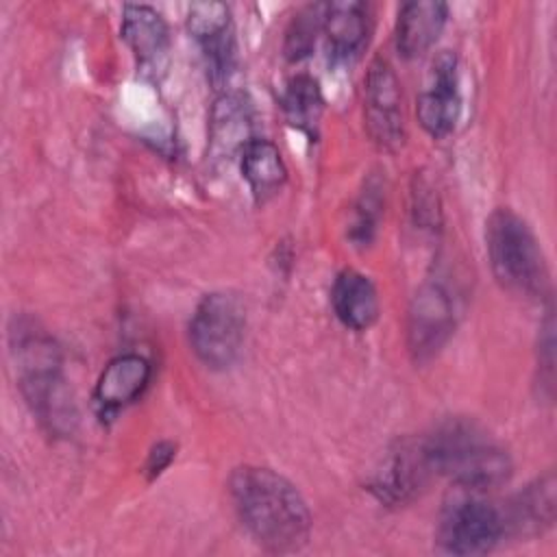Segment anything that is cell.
<instances>
[{"label":"cell","instance_id":"44dd1931","mask_svg":"<svg viewBox=\"0 0 557 557\" xmlns=\"http://www.w3.org/2000/svg\"><path fill=\"white\" fill-rule=\"evenodd\" d=\"M187 30L200 46L233 33L231 9L222 2H196L187 11Z\"/></svg>","mask_w":557,"mask_h":557},{"label":"cell","instance_id":"52a82bcc","mask_svg":"<svg viewBox=\"0 0 557 557\" xmlns=\"http://www.w3.org/2000/svg\"><path fill=\"white\" fill-rule=\"evenodd\" d=\"M363 120L370 139L383 150H398L405 141L403 94L394 67L374 59L363 81Z\"/></svg>","mask_w":557,"mask_h":557},{"label":"cell","instance_id":"8992f818","mask_svg":"<svg viewBox=\"0 0 557 557\" xmlns=\"http://www.w3.org/2000/svg\"><path fill=\"white\" fill-rule=\"evenodd\" d=\"M466 492L446 503L437 527V544L450 555H483L507 533V520L496 505L474 490Z\"/></svg>","mask_w":557,"mask_h":557},{"label":"cell","instance_id":"7c38bea8","mask_svg":"<svg viewBox=\"0 0 557 557\" xmlns=\"http://www.w3.org/2000/svg\"><path fill=\"white\" fill-rule=\"evenodd\" d=\"M150 381V363L135 352L113 357L98 376L94 400L102 413H113L133 403Z\"/></svg>","mask_w":557,"mask_h":557},{"label":"cell","instance_id":"5b68a950","mask_svg":"<svg viewBox=\"0 0 557 557\" xmlns=\"http://www.w3.org/2000/svg\"><path fill=\"white\" fill-rule=\"evenodd\" d=\"M246 313L237 296L226 292L207 294L189 322V342L196 357L211 370L231 368L244 344Z\"/></svg>","mask_w":557,"mask_h":557},{"label":"cell","instance_id":"e0dca14e","mask_svg":"<svg viewBox=\"0 0 557 557\" xmlns=\"http://www.w3.org/2000/svg\"><path fill=\"white\" fill-rule=\"evenodd\" d=\"M555 474L546 472L529 483L511 503L507 520V529H516L520 533H542L555 522Z\"/></svg>","mask_w":557,"mask_h":557},{"label":"cell","instance_id":"3957f363","mask_svg":"<svg viewBox=\"0 0 557 557\" xmlns=\"http://www.w3.org/2000/svg\"><path fill=\"white\" fill-rule=\"evenodd\" d=\"M13 355L20 370V387L33 413L50 433H70L76 424V405L61 374V357L54 342L33 324H17Z\"/></svg>","mask_w":557,"mask_h":557},{"label":"cell","instance_id":"ffe728a7","mask_svg":"<svg viewBox=\"0 0 557 557\" xmlns=\"http://www.w3.org/2000/svg\"><path fill=\"white\" fill-rule=\"evenodd\" d=\"M324 22V4L302 7L285 30V57L289 61H300L307 57L315 44V33L322 30Z\"/></svg>","mask_w":557,"mask_h":557},{"label":"cell","instance_id":"9a60e30c","mask_svg":"<svg viewBox=\"0 0 557 557\" xmlns=\"http://www.w3.org/2000/svg\"><path fill=\"white\" fill-rule=\"evenodd\" d=\"M331 302L337 320L352 331L370 329L381 311L374 283L357 270H344L337 274L331 289Z\"/></svg>","mask_w":557,"mask_h":557},{"label":"cell","instance_id":"9c48e42d","mask_svg":"<svg viewBox=\"0 0 557 557\" xmlns=\"http://www.w3.org/2000/svg\"><path fill=\"white\" fill-rule=\"evenodd\" d=\"M433 474L424 437L403 440L381 459L370 490L385 505H405L420 494Z\"/></svg>","mask_w":557,"mask_h":557},{"label":"cell","instance_id":"277c9868","mask_svg":"<svg viewBox=\"0 0 557 557\" xmlns=\"http://www.w3.org/2000/svg\"><path fill=\"white\" fill-rule=\"evenodd\" d=\"M485 246L496 281L520 296H544L548 270L531 226L511 209H496L485 228Z\"/></svg>","mask_w":557,"mask_h":557},{"label":"cell","instance_id":"6da1fadb","mask_svg":"<svg viewBox=\"0 0 557 557\" xmlns=\"http://www.w3.org/2000/svg\"><path fill=\"white\" fill-rule=\"evenodd\" d=\"M233 507L268 553H296L311 533V513L292 481L261 466H239L228 479Z\"/></svg>","mask_w":557,"mask_h":557},{"label":"cell","instance_id":"7402d4cb","mask_svg":"<svg viewBox=\"0 0 557 557\" xmlns=\"http://www.w3.org/2000/svg\"><path fill=\"white\" fill-rule=\"evenodd\" d=\"M381 207H383V198H381V185L370 181L366 183L357 205H355V213H352V224H350V239L359 246L370 244L379 224V215H381Z\"/></svg>","mask_w":557,"mask_h":557},{"label":"cell","instance_id":"30bf717a","mask_svg":"<svg viewBox=\"0 0 557 557\" xmlns=\"http://www.w3.org/2000/svg\"><path fill=\"white\" fill-rule=\"evenodd\" d=\"M416 115L431 137L440 139L455 131L461 115V96L457 59L453 52L444 50L433 59L429 83L418 96Z\"/></svg>","mask_w":557,"mask_h":557},{"label":"cell","instance_id":"8fae6325","mask_svg":"<svg viewBox=\"0 0 557 557\" xmlns=\"http://www.w3.org/2000/svg\"><path fill=\"white\" fill-rule=\"evenodd\" d=\"M122 39L137 59L139 70L157 74L168 63L170 33L163 17L146 4H126L122 11Z\"/></svg>","mask_w":557,"mask_h":557},{"label":"cell","instance_id":"603a6c76","mask_svg":"<svg viewBox=\"0 0 557 557\" xmlns=\"http://www.w3.org/2000/svg\"><path fill=\"white\" fill-rule=\"evenodd\" d=\"M174 455H176V446H174L172 442H159V444L150 450L148 461H146V472H148V476L154 479L157 474H161V472L170 466V461L174 459Z\"/></svg>","mask_w":557,"mask_h":557},{"label":"cell","instance_id":"4fadbf2b","mask_svg":"<svg viewBox=\"0 0 557 557\" xmlns=\"http://www.w3.org/2000/svg\"><path fill=\"white\" fill-rule=\"evenodd\" d=\"M448 7L437 0L405 2L396 20V48L405 59L424 54L442 35Z\"/></svg>","mask_w":557,"mask_h":557},{"label":"cell","instance_id":"5bb4252c","mask_svg":"<svg viewBox=\"0 0 557 557\" xmlns=\"http://www.w3.org/2000/svg\"><path fill=\"white\" fill-rule=\"evenodd\" d=\"M250 104L239 94H224L215 100L209 122V146L215 159H231L252 141Z\"/></svg>","mask_w":557,"mask_h":557},{"label":"cell","instance_id":"2e32d148","mask_svg":"<svg viewBox=\"0 0 557 557\" xmlns=\"http://www.w3.org/2000/svg\"><path fill=\"white\" fill-rule=\"evenodd\" d=\"M322 30L335 59L355 57L368 37V4L359 0H335L324 4Z\"/></svg>","mask_w":557,"mask_h":557},{"label":"cell","instance_id":"7a4b0ae2","mask_svg":"<svg viewBox=\"0 0 557 557\" xmlns=\"http://www.w3.org/2000/svg\"><path fill=\"white\" fill-rule=\"evenodd\" d=\"M424 444L433 472L448 476L459 490H492L511 474L507 450L474 422L446 420L424 437Z\"/></svg>","mask_w":557,"mask_h":557},{"label":"cell","instance_id":"ba28073f","mask_svg":"<svg viewBox=\"0 0 557 557\" xmlns=\"http://www.w3.org/2000/svg\"><path fill=\"white\" fill-rule=\"evenodd\" d=\"M455 331V302L440 281H426L407 311V346L416 361L433 359Z\"/></svg>","mask_w":557,"mask_h":557},{"label":"cell","instance_id":"d6986e66","mask_svg":"<svg viewBox=\"0 0 557 557\" xmlns=\"http://www.w3.org/2000/svg\"><path fill=\"white\" fill-rule=\"evenodd\" d=\"M281 107H283L285 120L292 126L307 133L309 137H315L318 124L324 111V98L313 76L300 74L292 78L281 96Z\"/></svg>","mask_w":557,"mask_h":557},{"label":"cell","instance_id":"ac0fdd59","mask_svg":"<svg viewBox=\"0 0 557 557\" xmlns=\"http://www.w3.org/2000/svg\"><path fill=\"white\" fill-rule=\"evenodd\" d=\"M242 174L257 200H265L287 178L281 150L268 139H252L239 154Z\"/></svg>","mask_w":557,"mask_h":557}]
</instances>
